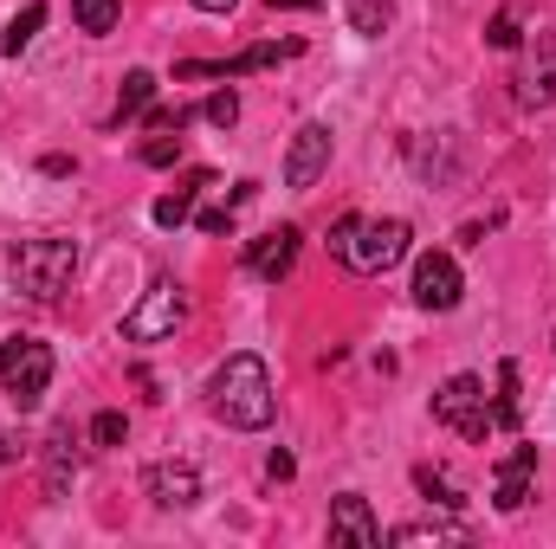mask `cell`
<instances>
[{"mask_svg":"<svg viewBox=\"0 0 556 549\" xmlns=\"http://www.w3.org/2000/svg\"><path fill=\"white\" fill-rule=\"evenodd\" d=\"M207 408L220 413L227 426H240V433H260V426H273V375H266V362L260 356H227L220 369H214V382H207Z\"/></svg>","mask_w":556,"mask_h":549,"instance_id":"obj_1","label":"cell"},{"mask_svg":"<svg viewBox=\"0 0 556 549\" xmlns=\"http://www.w3.org/2000/svg\"><path fill=\"white\" fill-rule=\"evenodd\" d=\"M408 246H415V227H408V220H363V214H343V220L330 227V253L363 278L402 266Z\"/></svg>","mask_w":556,"mask_h":549,"instance_id":"obj_2","label":"cell"},{"mask_svg":"<svg viewBox=\"0 0 556 549\" xmlns=\"http://www.w3.org/2000/svg\"><path fill=\"white\" fill-rule=\"evenodd\" d=\"M72 272H78V240H20V246L7 253V278H13V291L33 297V304L65 297Z\"/></svg>","mask_w":556,"mask_h":549,"instance_id":"obj_3","label":"cell"},{"mask_svg":"<svg viewBox=\"0 0 556 549\" xmlns=\"http://www.w3.org/2000/svg\"><path fill=\"white\" fill-rule=\"evenodd\" d=\"M46 388H52V349L39 336H7L0 343V395L13 408H39Z\"/></svg>","mask_w":556,"mask_h":549,"instance_id":"obj_4","label":"cell"},{"mask_svg":"<svg viewBox=\"0 0 556 549\" xmlns=\"http://www.w3.org/2000/svg\"><path fill=\"white\" fill-rule=\"evenodd\" d=\"M181 317H188V291L175 278H155L137 310H124V343H162L181 330Z\"/></svg>","mask_w":556,"mask_h":549,"instance_id":"obj_5","label":"cell"},{"mask_svg":"<svg viewBox=\"0 0 556 549\" xmlns=\"http://www.w3.org/2000/svg\"><path fill=\"white\" fill-rule=\"evenodd\" d=\"M433 420L453 426L459 439H485V433H492L485 382H479V375H453V382H440V395H433Z\"/></svg>","mask_w":556,"mask_h":549,"instance_id":"obj_6","label":"cell"},{"mask_svg":"<svg viewBox=\"0 0 556 549\" xmlns=\"http://www.w3.org/2000/svg\"><path fill=\"white\" fill-rule=\"evenodd\" d=\"M142 491H149L155 511H188V505H201V472L188 459H162V465L142 472Z\"/></svg>","mask_w":556,"mask_h":549,"instance_id":"obj_7","label":"cell"},{"mask_svg":"<svg viewBox=\"0 0 556 549\" xmlns=\"http://www.w3.org/2000/svg\"><path fill=\"white\" fill-rule=\"evenodd\" d=\"M278 59H298V39H285V46H253V52H240V59H181V65H175V85H181V78H247V72H266Z\"/></svg>","mask_w":556,"mask_h":549,"instance_id":"obj_8","label":"cell"},{"mask_svg":"<svg viewBox=\"0 0 556 549\" xmlns=\"http://www.w3.org/2000/svg\"><path fill=\"white\" fill-rule=\"evenodd\" d=\"M466 291V278L453 266V253H420L415 259V304L420 310H453Z\"/></svg>","mask_w":556,"mask_h":549,"instance_id":"obj_9","label":"cell"},{"mask_svg":"<svg viewBox=\"0 0 556 549\" xmlns=\"http://www.w3.org/2000/svg\"><path fill=\"white\" fill-rule=\"evenodd\" d=\"M324 168H330V124H304L285 149V188H317Z\"/></svg>","mask_w":556,"mask_h":549,"instance_id":"obj_10","label":"cell"},{"mask_svg":"<svg viewBox=\"0 0 556 549\" xmlns=\"http://www.w3.org/2000/svg\"><path fill=\"white\" fill-rule=\"evenodd\" d=\"M298 227H273V233H260L253 246H247V272L253 278H266V284H278V278L298 266Z\"/></svg>","mask_w":556,"mask_h":549,"instance_id":"obj_11","label":"cell"},{"mask_svg":"<svg viewBox=\"0 0 556 549\" xmlns=\"http://www.w3.org/2000/svg\"><path fill=\"white\" fill-rule=\"evenodd\" d=\"M330 544H356V549H382V524L369 511V498H337L330 505Z\"/></svg>","mask_w":556,"mask_h":549,"instance_id":"obj_12","label":"cell"},{"mask_svg":"<svg viewBox=\"0 0 556 549\" xmlns=\"http://www.w3.org/2000/svg\"><path fill=\"white\" fill-rule=\"evenodd\" d=\"M518 85V104H556V39L551 33H538V46H531V59H525V72L511 78Z\"/></svg>","mask_w":556,"mask_h":549,"instance_id":"obj_13","label":"cell"},{"mask_svg":"<svg viewBox=\"0 0 556 549\" xmlns=\"http://www.w3.org/2000/svg\"><path fill=\"white\" fill-rule=\"evenodd\" d=\"M531 478H538V446H518V452L498 465V491H492V505H498V511H525Z\"/></svg>","mask_w":556,"mask_h":549,"instance_id":"obj_14","label":"cell"},{"mask_svg":"<svg viewBox=\"0 0 556 549\" xmlns=\"http://www.w3.org/2000/svg\"><path fill=\"white\" fill-rule=\"evenodd\" d=\"M201 188H214V175H207V168H194L175 194H162V201L149 207V214H155V227H181V220L194 214V194H201Z\"/></svg>","mask_w":556,"mask_h":549,"instance_id":"obj_15","label":"cell"},{"mask_svg":"<svg viewBox=\"0 0 556 549\" xmlns=\"http://www.w3.org/2000/svg\"><path fill=\"white\" fill-rule=\"evenodd\" d=\"M39 26H46V0H26V7L7 20V33H0V52H7V59H20V52L33 46V33H39Z\"/></svg>","mask_w":556,"mask_h":549,"instance_id":"obj_16","label":"cell"},{"mask_svg":"<svg viewBox=\"0 0 556 549\" xmlns=\"http://www.w3.org/2000/svg\"><path fill=\"white\" fill-rule=\"evenodd\" d=\"M72 446H78L72 426H59V433H52V452H46V491H52V498H65V478H72V465H78Z\"/></svg>","mask_w":556,"mask_h":549,"instance_id":"obj_17","label":"cell"},{"mask_svg":"<svg viewBox=\"0 0 556 549\" xmlns=\"http://www.w3.org/2000/svg\"><path fill=\"white\" fill-rule=\"evenodd\" d=\"M72 20H78V33L104 39V33H117V20H124V0H72Z\"/></svg>","mask_w":556,"mask_h":549,"instance_id":"obj_18","label":"cell"},{"mask_svg":"<svg viewBox=\"0 0 556 549\" xmlns=\"http://www.w3.org/2000/svg\"><path fill=\"white\" fill-rule=\"evenodd\" d=\"M525 401H518V362H498V401H492V426H518Z\"/></svg>","mask_w":556,"mask_h":549,"instance_id":"obj_19","label":"cell"},{"mask_svg":"<svg viewBox=\"0 0 556 549\" xmlns=\"http://www.w3.org/2000/svg\"><path fill=\"white\" fill-rule=\"evenodd\" d=\"M247 201H253V181H240L220 207H207V214H201V233H214V240H220V233H233V214H240Z\"/></svg>","mask_w":556,"mask_h":549,"instance_id":"obj_20","label":"cell"},{"mask_svg":"<svg viewBox=\"0 0 556 549\" xmlns=\"http://www.w3.org/2000/svg\"><path fill=\"white\" fill-rule=\"evenodd\" d=\"M389 20H395V7H389V0H350V26H356L363 39H382V33H389Z\"/></svg>","mask_w":556,"mask_h":549,"instance_id":"obj_21","label":"cell"},{"mask_svg":"<svg viewBox=\"0 0 556 549\" xmlns=\"http://www.w3.org/2000/svg\"><path fill=\"white\" fill-rule=\"evenodd\" d=\"M149 98H155V72H130V78H124V91H117V124H124V117H137Z\"/></svg>","mask_w":556,"mask_h":549,"instance_id":"obj_22","label":"cell"},{"mask_svg":"<svg viewBox=\"0 0 556 549\" xmlns=\"http://www.w3.org/2000/svg\"><path fill=\"white\" fill-rule=\"evenodd\" d=\"M395 544H466V524H402Z\"/></svg>","mask_w":556,"mask_h":549,"instance_id":"obj_23","label":"cell"},{"mask_svg":"<svg viewBox=\"0 0 556 549\" xmlns=\"http://www.w3.org/2000/svg\"><path fill=\"white\" fill-rule=\"evenodd\" d=\"M181 162V130H155L142 142V168H175Z\"/></svg>","mask_w":556,"mask_h":549,"instance_id":"obj_24","label":"cell"},{"mask_svg":"<svg viewBox=\"0 0 556 549\" xmlns=\"http://www.w3.org/2000/svg\"><path fill=\"white\" fill-rule=\"evenodd\" d=\"M415 485L427 491V505H440V511H459V505H466V498H459V491L433 472V465H415Z\"/></svg>","mask_w":556,"mask_h":549,"instance_id":"obj_25","label":"cell"},{"mask_svg":"<svg viewBox=\"0 0 556 549\" xmlns=\"http://www.w3.org/2000/svg\"><path fill=\"white\" fill-rule=\"evenodd\" d=\"M201 117H207V124H214V130H233V124H240V98H233V91H214V98H207V111H201Z\"/></svg>","mask_w":556,"mask_h":549,"instance_id":"obj_26","label":"cell"},{"mask_svg":"<svg viewBox=\"0 0 556 549\" xmlns=\"http://www.w3.org/2000/svg\"><path fill=\"white\" fill-rule=\"evenodd\" d=\"M124 433H130V420H124L117 408H104L98 420H91V439H98V446H124Z\"/></svg>","mask_w":556,"mask_h":549,"instance_id":"obj_27","label":"cell"},{"mask_svg":"<svg viewBox=\"0 0 556 549\" xmlns=\"http://www.w3.org/2000/svg\"><path fill=\"white\" fill-rule=\"evenodd\" d=\"M485 39H492L498 52H511V46H518V13H498V20L485 26Z\"/></svg>","mask_w":556,"mask_h":549,"instance_id":"obj_28","label":"cell"},{"mask_svg":"<svg viewBox=\"0 0 556 549\" xmlns=\"http://www.w3.org/2000/svg\"><path fill=\"white\" fill-rule=\"evenodd\" d=\"M266 472H273V478H291V472H298V459H291V452H273V459H266Z\"/></svg>","mask_w":556,"mask_h":549,"instance_id":"obj_29","label":"cell"},{"mask_svg":"<svg viewBox=\"0 0 556 549\" xmlns=\"http://www.w3.org/2000/svg\"><path fill=\"white\" fill-rule=\"evenodd\" d=\"M266 7H273V13H278V7H285V13H317L324 0H266Z\"/></svg>","mask_w":556,"mask_h":549,"instance_id":"obj_30","label":"cell"},{"mask_svg":"<svg viewBox=\"0 0 556 549\" xmlns=\"http://www.w3.org/2000/svg\"><path fill=\"white\" fill-rule=\"evenodd\" d=\"M194 7H201V13H233L240 0H194Z\"/></svg>","mask_w":556,"mask_h":549,"instance_id":"obj_31","label":"cell"}]
</instances>
